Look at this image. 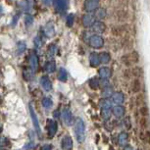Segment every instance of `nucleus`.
I'll list each match as a JSON object with an SVG mask.
<instances>
[{
    "label": "nucleus",
    "mask_w": 150,
    "mask_h": 150,
    "mask_svg": "<svg viewBox=\"0 0 150 150\" xmlns=\"http://www.w3.org/2000/svg\"><path fill=\"white\" fill-rule=\"evenodd\" d=\"M75 134L78 141L80 143H83L86 139V126L83 119L77 118L75 121Z\"/></svg>",
    "instance_id": "nucleus-1"
},
{
    "label": "nucleus",
    "mask_w": 150,
    "mask_h": 150,
    "mask_svg": "<svg viewBox=\"0 0 150 150\" xmlns=\"http://www.w3.org/2000/svg\"><path fill=\"white\" fill-rule=\"evenodd\" d=\"M89 45L92 48H95V49H100L104 45V39L101 35H92V36H90Z\"/></svg>",
    "instance_id": "nucleus-2"
},
{
    "label": "nucleus",
    "mask_w": 150,
    "mask_h": 150,
    "mask_svg": "<svg viewBox=\"0 0 150 150\" xmlns=\"http://www.w3.org/2000/svg\"><path fill=\"white\" fill-rule=\"evenodd\" d=\"M30 117H32V121H33V127H35V129L36 134H38V137H40V135H41L40 126H39V122H38V116H36L35 110H33L32 105H30Z\"/></svg>",
    "instance_id": "nucleus-3"
},
{
    "label": "nucleus",
    "mask_w": 150,
    "mask_h": 150,
    "mask_svg": "<svg viewBox=\"0 0 150 150\" xmlns=\"http://www.w3.org/2000/svg\"><path fill=\"white\" fill-rule=\"evenodd\" d=\"M62 118H63L64 123L66 124L67 126H72V125L74 124L73 114L69 109H64L63 110V112H62Z\"/></svg>",
    "instance_id": "nucleus-4"
},
{
    "label": "nucleus",
    "mask_w": 150,
    "mask_h": 150,
    "mask_svg": "<svg viewBox=\"0 0 150 150\" xmlns=\"http://www.w3.org/2000/svg\"><path fill=\"white\" fill-rule=\"evenodd\" d=\"M111 98H112V102L116 104V105H123V103L125 102V95L121 91L114 92L112 94Z\"/></svg>",
    "instance_id": "nucleus-5"
},
{
    "label": "nucleus",
    "mask_w": 150,
    "mask_h": 150,
    "mask_svg": "<svg viewBox=\"0 0 150 150\" xmlns=\"http://www.w3.org/2000/svg\"><path fill=\"white\" fill-rule=\"evenodd\" d=\"M47 129H48V135L50 137H53L54 135L56 134L57 132V129H58V126H57V123L53 120H47Z\"/></svg>",
    "instance_id": "nucleus-6"
},
{
    "label": "nucleus",
    "mask_w": 150,
    "mask_h": 150,
    "mask_svg": "<svg viewBox=\"0 0 150 150\" xmlns=\"http://www.w3.org/2000/svg\"><path fill=\"white\" fill-rule=\"evenodd\" d=\"M95 23V17L92 14H86L83 17V25L86 28H90Z\"/></svg>",
    "instance_id": "nucleus-7"
},
{
    "label": "nucleus",
    "mask_w": 150,
    "mask_h": 150,
    "mask_svg": "<svg viewBox=\"0 0 150 150\" xmlns=\"http://www.w3.org/2000/svg\"><path fill=\"white\" fill-rule=\"evenodd\" d=\"M111 76H112V72L109 67H101L99 69V77L102 79V80L108 81L111 78Z\"/></svg>",
    "instance_id": "nucleus-8"
},
{
    "label": "nucleus",
    "mask_w": 150,
    "mask_h": 150,
    "mask_svg": "<svg viewBox=\"0 0 150 150\" xmlns=\"http://www.w3.org/2000/svg\"><path fill=\"white\" fill-rule=\"evenodd\" d=\"M112 113L114 114L116 118H123L126 114V109L123 105H116L113 107Z\"/></svg>",
    "instance_id": "nucleus-9"
},
{
    "label": "nucleus",
    "mask_w": 150,
    "mask_h": 150,
    "mask_svg": "<svg viewBox=\"0 0 150 150\" xmlns=\"http://www.w3.org/2000/svg\"><path fill=\"white\" fill-rule=\"evenodd\" d=\"M62 148L64 150H72L73 149V140L70 135H65L62 139Z\"/></svg>",
    "instance_id": "nucleus-10"
},
{
    "label": "nucleus",
    "mask_w": 150,
    "mask_h": 150,
    "mask_svg": "<svg viewBox=\"0 0 150 150\" xmlns=\"http://www.w3.org/2000/svg\"><path fill=\"white\" fill-rule=\"evenodd\" d=\"M40 84H41V86L43 87V89L46 90V91H50V90L52 89V83L47 76H43V77H41Z\"/></svg>",
    "instance_id": "nucleus-11"
},
{
    "label": "nucleus",
    "mask_w": 150,
    "mask_h": 150,
    "mask_svg": "<svg viewBox=\"0 0 150 150\" xmlns=\"http://www.w3.org/2000/svg\"><path fill=\"white\" fill-rule=\"evenodd\" d=\"M89 63H90V66L91 67H98L100 65V59H99V54L96 52H92L90 54V57H89Z\"/></svg>",
    "instance_id": "nucleus-12"
},
{
    "label": "nucleus",
    "mask_w": 150,
    "mask_h": 150,
    "mask_svg": "<svg viewBox=\"0 0 150 150\" xmlns=\"http://www.w3.org/2000/svg\"><path fill=\"white\" fill-rule=\"evenodd\" d=\"M92 30L94 33H103L105 32L106 30V26L104 25V23L102 22H95L92 26Z\"/></svg>",
    "instance_id": "nucleus-13"
},
{
    "label": "nucleus",
    "mask_w": 150,
    "mask_h": 150,
    "mask_svg": "<svg viewBox=\"0 0 150 150\" xmlns=\"http://www.w3.org/2000/svg\"><path fill=\"white\" fill-rule=\"evenodd\" d=\"M98 0H86V3H84V6H86V10L90 12V11L95 10L98 7Z\"/></svg>",
    "instance_id": "nucleus-14"
},
{
    "label": "nucleus",
    "mask_w": 150,
    "mask_h": 150,
    "mask_svg": "<svg viewBox=\"0 0 150 150\" xmlns=\"http://www.w3.org/2000/svg\"><path fill=\"white\" fill-rule=\"evenodd\" d=\"M30 67L32 69L33 72H35L38 70V56H36L35 53L30 54Z\"/></svg>",
    "instance_id": "nucleus-15"
},
{
    "label": "nucleus",
    "mask_w": 150,
    "mask_h": 150,
    "mask_svg": "<svg viewBox=\"0 0 150 150\" xmlns=\"http://www.w3.org/2000/svg\"><path fill=\"white\" fill-rule=\"evenodd\" d=\"M112 109L111 107H101V117L105 121H108L111 118Z\"/></svg>",
    "instance_id": "nucleus-16"
},
{
    "label": "nucleus",
    "mask_w": 150,
    "mask_h": 150,
    "mask_svg": "<svg viewBox=\"0 0 150 150\" xmlns=\"http://www.w3.org/2000/svg\"><path fill=\"white\" fill-rule=\"evenodd\" d=\"M58 80L62 83H66L68 81V74L64 68H60L58 70Z\"/></svg>",
    "instance_id": "nucleus-17"
},
{
    "label": "nucleus",
    "mask_w": 150,
    "mask_h": 150,
    "mask_svg": "<svg viewBox=\"0 0 150 150\" xmlns=\"http://www.w3.org/2000/svg\"><path fill=\"white\" fill-rule=\"evenodd\" d=\"M99 59H100V63L108 64L111 61V56H110L108 52H101L99 54Z\"/></svg>",
    "instance_id": "nucleus-18"
},
{
    "label": "nucleus",
    "mask_w": 150,
    "mask_h": 150,
    "mask_svg": "<svg viewBox=\"0 0 150 150\" xmlns=\"http://www.w3.org/2000/svg\"><path fill=\"white\" fill-rule=\"evenodd\" d=\"M128 139H129L128 134H127V132H121L118 137V143L120 144V145L124 146V145H126L127 142H128Z\"/></svg>",
    "instance_id": "nucleus-19"
},
{
    "label": "nucleus",
    "mask_w": 150,
    "mask_h": 150,
    "mask_svg": "<svg viewBox=\"0 0 150 150\" xmlns=\"http://www.w3.org/2000/svg\"><path fill=\"white\" fill-rule=\"evenodd\" d=\"M55 30H54V26H53L52 23H48V24L45 26V35H46L48 38H51V36L54 35Z\"/></svg>",
    "instance_id": "nucleus-20"
},
{
    "label": "nucleus",
    "mask_w": 150,
    "mask_h": 150,
    "mask_svg": "<svg viewBox=\"0 0 150 150\" xmlns=\"http://www.w3.org/2000/svg\"><path fill=\"white\" fill-rule=\"evenodd\" d=\"M88 86L91 89L96 90L99 86H100V81H99V80L97 78L94 77V78L90 79V80L88 81Z\"/></svg>",
    "instance_id": "nucleus-21"
},
{
    "label": "nucleus",
    "mask_w": 150,
    "mask_h": 150,
    "mask_svg": "<svg viewBox=\"0 0 150 150\" xmlns=\"http://www.w3.org/2000/svg\"><path fill=\"white\" fill-rule=\"evenodd\" d=\"M113 92H114V90H113V87L112 86H106L105 88L103 89V91H102V97L103 98H108L110 97V96H112L113 94Z\"/></svg>",
    "instance_id": "nucleus-22"
},
{
    "label": "nucleus",
    "mask_w": 150,
    "mask_h": 150,
    "mask_svg": "<svg viewBox=\"0 0 150 150\" xmlns=\"http://www.w3.org/2000/svg\"><path fill=\"white\" fill-rule=\"evenodd\" d=\"M140 88H141V84H140V81L138 79H135V80L132 81V91L134 93H137L140 91Z\"/></svg>",
    "instance_id": "nucleus-23"
},
{
    "label": "nucleus",
    "mask_w": 150,
    "mask_h": 150,
    "mask_svg": "<svg viewBox=\"0 0 150 150\" xmlns=\"http://www.w3.org/2000/svg\"><path fill=\"white\" fill-rule=\"evenodd\" d=\"M26 49H27V45L25 42H23V41L18 42V44H17V53H18L19 55L23 54V53L26 51Z\"/></svg>",
    "instance_id": "nucleus-24"
},
{
    "label": "nucleus",
    "mask_w": 150,
    "mask_h": 150,
    "mask_svg": "<svg viewBox=\"0 0 150 150\" xmlns=\"http://www.w3.org/2000/svg\"><path fill=\"white\" fill-rule=\"evenodd\" d=\"M56 9L59 11H63L66 8V1L65 0H55Z\"/></svg>",
    "instance_id": "nucleus-25"
},
{
    "label": "nucleus",
    "mask_w": 150,
    "mask_h": 150,
    "mask_svg": "<svg viewBox=\"0 0 150 150\" xmlns=\"http://www.w3.org/2000/svg\"><path fill=\"white\" fill-rule=\"evenodd\" d=\"M56 69V65L53 61H49L47 62L46 65H45V70L47 71L48 73H53Z\"/></svg>",
    "instance_id": "nucleus-26"
},
{
    "label": "nucleus",
    "mask_w": 150,
    "mask_h": 150,
    "mask_svg": "<svg viewBox=\"0 0 150 150\" xmlns=\"http://www.w3.org/2000/svg\"><path fill=\"white\" fill-rule=\"evenodd\" d=\"M42 105H43V107H45V108H50V107L53 105V102L49 97H44L42 99Z\"/></svg>",
    "instance_id": "nucleus-27"
},
{
    "label": "nucleus",
    "mask_w": 150,
    "mask_h": 150,
    "mask_svg": "<svg viewBox=\"0 0 150 150\" xmlns=\"http://www.w3.org/2000/svg\"><path fill=\"white\" fill-rule=\"evenodd\" d=\"M74 21H75V16H74V14H72V13L69 14V15L67 16V18H66L67 26L71 28L74 25Z\"/></svg>",
    "instance_id": "nucleus-28"
},
{
    "label": "nucleus",
    "mask_w": 150,
    "mask_h": 150,
    "mask_svg": "<svg viewBox=\"0 0 150 150\" xmlns=\"http://www.w3.org/2000/svg\"><path fill=\"white\" fill-rule=\"evenodd\" d=\"M56 51H57V48H56L54 44H51L49 46V48H48V54H49L50 57H53V56L55 55Z\"/></svg>",
    "instance_id": "nucleus-29"
},
{
    "label": "nucleus",
    "mask_w": 150,
    "mask_h": 150,
    "mask_svg": "<svg viewBox=\"0 0 150 150\" xmlns=\"http://www.w3.org/2000/svg\"><path fill=\"white\" fill-rule=\"evenodd\" d=\"M105 16H106V11L102 9V8L98 9L97 12H96V17H98V18H100V19L105 18Z\"/></svg>",
    "instance_id": "nucleus-30"
},
{
    "label": "nucleus",
    "mask_w": 150,
    "mask_h": 150,
    "mask_svg": "<svg viewBox=\"0 0 150 150\" xmlns=\"http://www.w3.org/2000/svg\"><path fill=\"white\" fill-rule=\"evenodd\" d=\"M143 100H144L143 94H141V93H138V94L137 95V100H135V103H137V105L140 106L141 104L143 103Z\"/></svg>",
    "instance_id": "nucleus-31"
},
{
    "label": "nucleus",
    "mask_w": 150,
    "mask_h": 150,
    "mask_svg": "<svg viewBox=\"0 0 150 150\" xmlns=\"http://www.w3.org/2000/svg\"><path fill=\"white\" fill-rule=\"evenodd\" d=\"M139 112H140V114L142 117H147L149 114V112H148V108H147L146 106H142V107H140V109H139Z\"/></svg>",
    "instance_id": "nucleus-32"
},
{
    "label": "nucleus",
    "mask_w": 150,
    "mask_h": 150,
    "mask_svg": "<svg viewBox=\"0 0 150 150\" xmlns=\"http://www.w3.org/2000/svg\"><path fill=\"white\" fill-rule=\"evenodd\" d=\"M148 122H147V120H146V118L145 117H142L140 119V121H139V124H140V127L142 129H146L147 128V126H148Z\"/></svg>",
    "instance_id": "nucleus-33"
},
{
    "label": "nucleus",
    "mask_w": 150,
    "mask_h": 150,
    "mask_svg": "<svg viewBox=\"0 0 150 150\" xmlns=\"http://www.w3.org/2000/svg\"><path fill=\"white\" fill-rule=\"evenodd\" d=\"M100 106L101 107H111V102L107 99H102L100 102Z\"/></svg>",
    "instance_id": "nucleus-34"
},
{
    "label": "nucleus",
    "mask_w": 150,
    "mask_h": 150,
    "mask_svg": "<svg viewBox=\"0 0 150 150\" xmlns=\"http://www.w3.org/2000/svg\"><path fill=\"white\" fill-rule=\"evenodd\" d=\"M134 75L137 78L140 77V76L142 75V71H141L140 68H135V69L134 70Z\"/></svg>",
    "instance_id": "nucleus-35"
},
{
    "label": "nucleus",
    "mask_w": 150,
    "mask_h": 150,
    "mask_svg": "<svg viewBox=\"0 0 150 150\" xmlns=\"http://www.w3.org/2000/svg\"><path fill=\"white\" fill-rule=\"evenodd\" d=\"M25 21H26L27 26H30V25L33 24V18L32 16H27L26 19H25Z\"/></svg>",
    "instance_id": "nucleus-36"
},
{
    "label": "nucleus",
    "mask_w": 150,
    "mask_h": 150,
    "mask_svg": "<svg viewBox=\"0 0 150 150\" xmlns=\"http://www.w3.org/2000/svg\"><path fill=\"white\" fill-rule=\"evenodd\" d=\"M41 44H42V42L40 40V38H39V36H36V38H35V47L39 48V47L41 46Z\"/></svg>",
    "instance_id": "nucleus-37"
},
{
    "label": "nucleus",
    "mask_w": 150,
    "mask_h": 150,
    "mask_svg": "<svg viewBox=\"0 0 150 150\" xmlns=\"http://www.w3.org/2000/svg\"><path fill=\"white\" fill-rule=\"evenodd\" d=\"M41 150H52V145L50 144H45L41 147Z\"/></svg>",
    "instance_id": "nucleus-38"
},
{
    "label": "nucleus",
    "mask_w": 150,
    "mask_h": 150,
    "mask_svg": "<svg viewBox=\"0 0 150 150\" xmlns=\"http://www.w3.org/2000/svg\"><path fill=\"white\" fill-rule=\"evenodd\" d=\"M125 123H126V127H127V129H131L132 128V125H131V120H129V118H127L126 119V122H125Z\"/></svg>",
    "instance_id": "nucleus-39"
},
{
    "label": "nucleus",
    "mask_w": 150,
    "mask_h": 150,
    "mask_svg": "<svg viewBox=\"0 0 150 150\" xmlns=\"http://www.w3.org/2000/svg\"><path fill=\"white\" fill-rule=\"evenodd\" d=\"M124 150H134V148H132L131 145H126V146H125Z\"/></svg>",
    "instance_id": "nucleus-40"
},
{
    "label": "nucleus",
    "mask_w": 150,
    "mask_h": 150,
    "mask_svg": "<svg viewBox=\"0 0 150 150\" xmlns=\"http://www.w3.org/2000/svg\"><path fill=\"white\" fill-rule=\"evenodd\" d=\"M42 1H43L46 5H49V3H50V0H42Z\"/></svg>",
    "instance_id": "nucleus-41"
},
{
    "label": "nucleus",
    "mask_w": 150,
    "mask_h": 150,
    "mask_svg": "<svg viewBox=\"0 0 150 150\" xmlns=\"http://www.w3.org/2000/svg\"><path fill=\"white\" fill-rule=\"evenodd\" d=\"M2 14H3V10H2V7L0 6V17L2 16Z\"/></svg>",
    "instance_id": "nucleus-42"
},
{
    "label": "nucleus",
    "mask_w": 150,
    "mask_h": 150,
    "mask_svg": "<svg viewBox=\"0 0 150 150\" xmlns=\"http://www.w3.org/2000/svg\"><path fill=\"white\" fill-rule=\"evenodd\" d=\"M58 115H59V112H57V111L54 112V116H55V117H58Z\"/></svg>",
    "instance_id": "nucleus-43"
},
{
    "label": "nucleus",
    "mask_w": 150,
    "mask_h": 150,
    "mask_svg": "<svg viewBox=\"0 0 150 150\" xmlns=\"http://www.w3.org/2000/svg\"><path fill=\"white\" fill-rule=\"evenodd\" d=\"M0 150H4V149H0Z\"/></svg>",
    "instance_id": "nucleus-44"
}]
</instances>
